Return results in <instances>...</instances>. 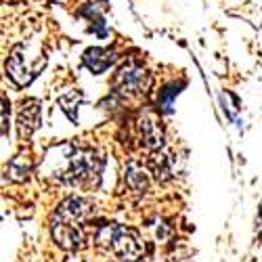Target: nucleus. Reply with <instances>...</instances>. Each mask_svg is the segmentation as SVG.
<instances>
[{"label":"nucleus","mask_w":262,"mask_h":262,"mask_svg":"<svg viewBox=\"0 0 262 262\" xmlns=\"http://www.w3.org/2000/svg\"><path fill=\"white\" fill-rule=\"evenodd\" d=\"M84 202L70 198L65 200L55 216H53V237L55 242L65 250H80L84 246V235H82V216H84Z\"/></svg>","instance_id":"obj_1"},{"label":"nucleus","mask_w":262,"mask_h":262,"mask_svg":"<svg viewBox=\"0 0 262 262\" xmlns=\"http://www.w3.org/2000/svg\"><path fill=\"white\" fill-rule=\"evenodd\" d=\"M97 242L105 246L114 256H118L122 262H137L145 248L141 244L139 235L133 229H126L122 225H107L99 231Z\"/></svg>","instance_id":"obj_2"},{"label":"nucleus","mask_w":262,"mask_h":262,"mask_svg":"<svg viewBox=\"0 0 262 262\" xmlns=\"http://www.w3.org/2000/svg\"><path fill=\"white\" fill-rule=\"evenodd\" d=\"M103 160L97 158L93 151L76 149L70 156V168L65 172V181L72 185H93L101 177Z\"/></svg>","instance_id":"obj_3"},{"label":"nucleus","mask_w":262,"mask_h":262,"mask_svg":"<svg viewBox=\"0 0 262 262\" xmlns=\"http://www.w3.org/2000/svg\"><path fill=\"white\" fill-rule=\"evenodd\" d=\"M36 74H38V70L36 68H30V63L26 61V47L17 45L11 51L9 61H7V76L17 86H26V84H30L36 78Z\"/></svg>","instance_id":"obj_4"},{"label":"nucleus","mask_w":262,"mask_h":262,"mask_svg":"<svg viewBox=\"0 0 262 262\" xmlns=\"http://www.w3.org/2000/svg\"><path fill=\"white\" fill-rule=\"evenodd\" d=\"M116 84H118V91L137 95V93H143L147 89V74H145V70L139 68V65L128 63L120 70Z\"/></svg>","instance_id":"obj_5"},{"label":"nucleus","mask_w":262,"mask_h":262,"mask_svg":"<svg viewBox=\"0 0 262 262\" xmlns=\"http://www.w3.org/2000/svg\"><path fill=\"white\" fill-rule=\"evenodd\" d=\"M40 103L36 99H28L24 101L19 109V135L21 139L32 137V133L40 126Z\"/></svg>","instance_id":"obj_6"},{"label":"nucleus","mask_w":262,"mask_h":262,"mask_svg":"<svg viewBox=\"0 0 262 262\" xmlns=\"http://www.w3.org/2000/svg\"><path fill=\"white\" fill-rule=\"evenodd\" d=\"M116 61V53L109 49H89L84 53V63L93 74H103Z\"/></svg>","instance_id":"obj_7"},{"label":"nucleus","mask_w":262,"mask_h":262,"mask_svg":"<svg viewBox=\"0 0 262 262\" xmlns=\"http://www.w3.org/2000/svg\"><path fill=\"white\" fill-rule=\"evenodd\" d=\"M143 139H145V145L151 149L162 147V128L158 126V122L154 120L143 122Z\"/></svg>","instance_id":"obj_8"},{"label":"nucleus","mask_w":262,"mask_h":262,"mask_svg":"<svg viewBox=\"0 0 262 262\" xmlns=\"http://www.w3.org/2000/svg\"><path fill=\"white\" fill-rule=\"evenodd\" d=\"M9 172H11V177H13L15 181H24V179L28 177V172H30V162H28L24 156H17V158L11 162Z\"/></svg>","instance_id":"obj_9"},{"label":"nucleus","mask_w":262,"mask_h":262,"mask_svg":"<svg viewBox=\"0 0 262 262\" xmlns=\"http://www.w3.org/2000/svg\"><path fill=\"white\" fill-rule=\"evenodd\" d=\"M80 101H82V95H80V93H70V95H65V97L59 99L61 109H63V112L70 116V120H74V122H76V112H74V107L78 109Z\"/></svg>","instance_id":"obj_10"},{"label":"nucleus","mask_w":262,"mask_h":262,"mask_svg":"<svg viewBox=\"0 0 262 262\" xmlns=\"http://www.w3.org/2000/svg\"><path fill=\"white\" fill-rule=\"evenodd\" d=\"M181 86H183V84H179V86L172 84V86H168V89L162 91V95H160V99H158V105L162 107V112H166V114L172 112V101H174V97L181 93V91H179Z\"/></svg>","instance_id":"obj_11"},{"label":"nucleus","mask_w":262,"mask_h":262,"mask_svg":"<svg viewBox=\"0 0 262 262\" xmlns=\"http://www.w3.org/2000/svg\"><path fill=\"white\" fill-rule=\"evenodd\" d=\"M128 185L133 187L135 191H143L147 187V177L141 168H137L135 164L128 166Z\"/></svg>","instance_id":"obj_12"},{"label":"nucleus","mask_w":262,"mask_h":262,"mask_svg":"<svg viewBox=\"0 0 262 262\" xmlns=\"http://www.w3.org/2000/svg\"><path fill=\"white\" fill-rule=\"evenodd\" d=\"M7 109H9L7 97H3V135H5V137H7Z\"/></svg>","instance_id":"obj_13"}]
</instances>
